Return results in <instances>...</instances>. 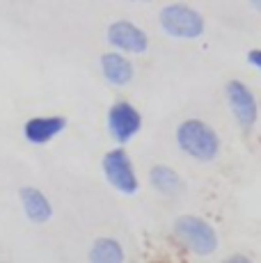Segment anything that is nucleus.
<instances>
[{
    "instance_id": "9d476101",
    "label": "nucleus",
    "mask_w": 261,
    "mask_h": 263,
    "mask_svg": "<svg viewBox=\"0 0 261 263\" xmlns=\"http://www.w3.org/2000/svg\"><path fill=\"white\" fill-rule=\"evenodd\" d=\"M101 73L110 85L124 87L133 80V64L122 53H105L101 55Z\"/></svg>"
},
{
    "instance_id": "7ed1b4c3",
    "label": "nucleus",
    "mask_w": 261,
    "mask_h": 263,
    "mask_svg": "<svg viewBox=\"0 0 261 263\" xmlns=\"http://www.w3.org/2000/svg\"><path fill=\"white\" fill-rule=\"evenodd\" d=\"M160 28L174 39H197L204 34V18L197 9L174 3L160 12Z\"/></svg>"
},
{
    "instance_id": "6e6552de",
    "label": "nucleus",
    "mask_w": 261,
    "mask_h": 263,
    "mask_svg": "<svg viewBox=\"0 0 261 263\" xmlns=\"http://www.w3.org/2000/svg\"><path fill=\"white\" fill-rule=\"evenodd\" d=\"M64 128H67V119L58 117V115H51V117H32L23 126V135L32 144H46V142H51L55 135L62 133Z\"/></svg>"
},
{
    "instance_id": "423d86ee",
    "label": "nucleus",
    "mask_w": 261,
    "mask_h": 263,
    "mask_svg": "<svg viewBox=\"0 0 261 263\" xmlns=\"http://www.w3.org/2000/svg\"><path fill=\"white\" fill-rule=\"evenodd\" d=\"M225 92H227L229 108H232L238 126L245 130V133L252 130L254 124H257V117H259V108H257V101H254L252 92H250L240 80H229Z\"/></svg>"
},
{
    "instance_id": "f8f14e48",
    "label": "nucleus",
    "mask_w": 261,
    "mask_h": 263,
    "mask_svg": "<svg viewBox=\"0 0 261 263\" xmlns=\"http://www.w3.org/2000/svg\"><path fill=\"white\" fill-rule=\"evenodd\" d=\"M124 250L115 238H99L94 240L92 250H89V261L92 263H122Z\"/></svg>"
},
{
    "instance_id": "dca6fc26",
    "label": "nucleus",
    "mask_w": 261,
    "mask_h": 263,
    "mask_svg": "<svg viewBox=\"0 0 261 263\" xmlns=\"http://www.w3.org/2000/svg\"><path fill=\"white\" fill-rule=\"evenodd\" d=\"M130 3H149V0H130Z\"/></svg>"
},
{
    "instance_id": "2eb2a0df",
    "label": "nucleus",
    "mask_w": 261,
    "mask_h": 263,
    "mask_svg": "<svg viewBox=\"0 0 261 263\" xmlns=\"http://www.w3.org/2000/svg\"><path fill=\"white\" fill-rule=\"evenodd\" d=\"M248 3H250V5H252V7H254V9H259V12H261V0H248Z\"/></svg>"
},
{
    "instance_id": "4468645a",
    "label": "nucleus",
    "mask_w": 261,
    "mask_h": 263,
    "mask_svg": "<svg viewBox=\"0 0 261 263\" xmlns=\"http://www.w3.org/2000/svg\"><path fill=\"white\" fill-rule=\"evenodd\" d=\"M229 261H238V263H248V256H229Z\"/></svg>"
},
{
    "instance_id": "f03ea898",
    "label": "nucleus",
    "mask_w": 261,
    "mask_h": 263,
    "mask_svg": "<svg viewBox=\"0 0 261 263\" xmlns=\"http://www.w3.org/2000/svg\"><path fill=\"white\" fill-rule=\"evenodd\" d=\"M172 231L181 245H185L190 252H195L199 256H207L218 250V234H215V229L207 220H202L197 215L177 217Z\"/></svg>"
},
{
    "instance_id": "39448f33",
    "label": "nucleus",
    "mask_w": 261,
    "mask_h": 263,
    "mask_svg": "<svg viewBox=\"0 0 261 263\" xmlns=\"http://www.w3.org/2000/svg\"><path fill=\"white\" fill-rule=\"evenodd\" d=\"M140 128H142V117L128 101H117L110 108L108 130L117 144H126L128 140H133V135H138Z\"/></svg>"
},
{
    "instance_id": "f257e3e1",
    "label": "nucleus",
    "mask_w": 261,
    "mask_h": 263,
    "mask_svg": "<svg viewBox=\"0 0 261 263\" xmlns=\"http://www.w3.org/2000/svg\"><path fill=\"white\" fill-rule=\"evenodd\" d=\"M177 144L185 156L209 163L220 154V138L202 119H185L177 128Z\"/></svg>"
},
{
    "instance_id": "1a4fd4ad",
    "label": "nucleus",
    "mask_w": 261,
    "mask_h": 263,
    "mask_svg": "<svg viewBox=\"0 0 261 263\" xmlns=\"http://www.w3.org/2000/svg\"><path fill=\"white\" fill-rule=\"evenodd\" d=\"M18 197H21V204H23V213L28 215L30 222H34V224H44V222H48L53 217V206H51V201L46 199V195H44L42 190L21 188Z\"/></svg>"
},
{
    "instance_id": "20e7f679",
    "label": "nucleus",
    "mask_w": 261,
    "mask_h": 263,
    "mask_svg": "<svg viewBox=\"0 0 261 263\" xmlns=\"http://www.w3.org/2000/svg\"><path fill=\"white\" fill-rule=\"evenodd\" d=\"M103 174L108 179V183L113 185L115 190H119L122 195H133L140 188L138 174L133 170V163H130L128 154L119 146V149H113L103 156Z\"/></svg>"
},
{
    "instance_id": "9b49d317",
    "label": "nucleus",
    "mask_w": 261,
    "mask_h": 263,
    "mask_svg": "<svg viewBox=\"0 0 261 263\" xmlns=\"http://www.w3.org/2000/svg\"><path fill=\"white\" fill-rule=\"evenodd\" d=\"M149 181H152V185L160 192V195L174 197V195H181L185 190L183 179L172 167H167V165H156V167H152V172H149Z\"/></svg>"
},
{
    "instance_id": "ddd939ff",
    "label": "nucleus",
    "mask_w": 261,
    "mask_h": 263,
    "mask_svg": "<svg viewBox=\"0 0 261 263\" xmlns=\"http://www.w3.org/2000/svg\"><path fill=\"white\" fill-rule=\"evenodd\" d=\"M248 62L252 64V67H257L259 71H261V48L250 50V53H248Z\"/></svg>"
},
{
    "instance_id": "0eeeda50",
    "label": "nucleus",
    "mask_w": 261,
    "mask_h": 263,
    "mask_svg": "<svg viewBox=\"0 0 261 263\" xmlns=\"http://www.w3.org/2000/svg\"><path fill=\"white\" fill-rule=\"evenodd\" d=\"M108 44L119 53H144L149 46V37L142 28L130 21H115L108 28Z\"/></svg>"
}]
</instances>
